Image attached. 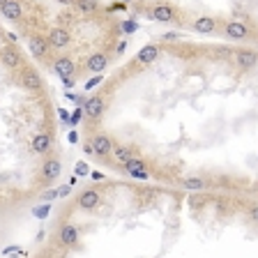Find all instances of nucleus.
I'll return each instance as SVG.
<instances>
[{
    "label": "nucleus",
    "mask_w": 258,
    "mask_h": 258,
    "mask_svg": "<svg viewBox=\"0 0 258 258\" xmlns=\"http://www.w3.org/2000/svg\"><path fill=\"white\" fill-rule=\"evenodd\" d=\"M224 35L226 39H231V42H247V39H253V32L249 30V26L244 21H226L224 26Z\"/></svg>",
    "instance_id": "obj_1"
},
{
    "label": "nucleus",
    "mask_w": 258,
    "mask_h": 258,
    "mask_svg": "<svg viewBox=\"0 0 258 258\" xmlns=\"http://www.w3.org/2000/svg\"><path fill=\"white\" fill-rule=\"evenodd\" d=\"M150 16H152V21L173 23V21H177V19H180V12H177L175 5H171V3H157V5H152Z\"/></svg>",
    "instance_id": "obj_2"
},
{
    "label": "nucleus",
    "mask_w": 258,
    "mask_h": 258,
    "mask_svg": "<svg viewBox=\"0 0 258 258\" xmlns=\"http://www.w3.org/2000/svg\"><path fill=\"white\" fill-rule=\"evenodd\" d=\"M76 205H79V210L92 212V210H97L99 205H102V194L97 191V189H92V187L83 189V191L79 194V199H76Z\"/></svg>",
    "instance_id": "obj_3"
},
{
    "label": "nucleus",
    "mask_w": 258,
    "mask_h": 258,
    "mask_svg": "<svg viewBox=\"0 0 258 258\" xmlns=\"http://www.w3.org/2000/svg\"><path fill=\"white\" fill-rule=\"evenodd\" d=\"M0 62L5 64L7 70H21L23 67V55L16 46H3L0 48Z\"/></svg>",
    "instance_id": "obj_4"
},
{
    "label": "nucleus",
    "mask_w": 258,
    "mask_h": 258,
    "mask_svg": "<svg viewBox=\"0 0 258 258\" xmlns=\"http://www.w3.org/2000/svg\"><path fill=\"white\" fill-rule=\"evenodd\" d=\"M113 141H111V136H106V134H95L90 139V143H88V148L92 150V155H97V157H108L113 152Z\"/></svg>",
    "instance_id": "obj_5"
},
{
    "label": "nucleus",
    "mask_w": 258,
    "mask_h": 258,
    "mask_svg": "<svg viewBox=\"0 0 258 258\" xmlns=\"http://www.w3.org/2000/svg\"><path fill=\"white\" fill-rule=\"evenodd\" d=\"M46 39L53 48H64V46H70L72 44V32L62 26H53L46 32Z\"/></svg>",
    "instance_id": "obj_6"
},
{
    "label": "nucleus",
    "mask_w": 258,
    "mask_h": 258,
    "mask_svg": "<svg viewBox=\"0 0 258 258\" xmlns=\"http://www.w3.org/2000/svg\"><path fill=\"white\" fill-rule=\"evenodd\" d=\"M104 111H106V102H104L102 95H92L90 99H86V104H83V113H86L90 120H99L104 115Z\"/></svg>",
    "instance_id": "obj_7"
},
{
    "label": "nucleus",
    "mask_w": 258,
    "mask_h": 258,
    "mask_svg": "<svg viewBox=\"0 0 258 258\" xmlns=\"http://www.w3.org/2000/svg\"><path fill=\"white\" fill-rule=\"evenodd\" d=\"M21 86L30 92L42 90V76H39V72L32 70V67H21Z\"/></svg>",
    "instance_id": "obj_8"
},
{
    "label": "nucleus",
    "mask_w": 258,
    "mask_h": 258,
    "mask_svg": "<svg viewBox=\"0 0 258 258\" xmlns=\"http://www.w3.org/2000/svg\"><path fill=\"white\" fill-rule=\"evenodd\" d=\"M235 64L240 67V70H253L258 64V53L256 51H251V48H240V51H235Z\"/></svg>",
    "instance_id": "obj_9"
},
{
    "label": "nucleus",
    "mask_w": 258,
    "mask_h": 258,
    "mask_svg": "<svg viewBox=\"0 0 258 258\" xmlns=\"http://www.w3.org/2000/svg\"><path fill=\"white\" fill-rule=\"evenodd\" d=\"M28 48H30V53L35 58H46L51 44H48V39L44 35H32V37H28Z\"/></svg>",
    "instance_id": "obj_10"
},
{
    "label": "nucleus",
    "mask_w": 258,
    "mask_h": 258,
    "mask_svg": "<svg viewBox=\"0 0 258 258\" xmlns=\"http://www.w3.org/2000/svg\"><path fill=\"white\" fill-rule=\"evenodd\" d=\"M76 242H79V228L74 224H64L58 233V244L64 249H70V247H74Z\"/></svg>",
    "instance_id": "obj_11"
},
{
    "label": "nucleus",
    "mask_w": 258,
    "mask_h": 258,
    "mask_svg": "<svg viewBox=\"0 0 258 258\" xmlns=\"http://www.w3.org/2000/svg\"><path fill=\"white\" fill-rule=\"evenodd\" d=\"M53 72L60 76V79H72L76 72V64L70 55H60V58L53 62Z\"/></svg>",
    "instance_id": "obj_12"
},
{
    "label": "nucleus",
    "mask_w": 258,
    "mask_h": 258,
    "mask_svg": "<svg viewBox=\"0 0 258 258\" xmlns=\"http://www.w3.org/2000/svg\"><path fill=\"white\" fill-rule=\"evenodd\" d=\"M60 173H62V164H60V159H55V157H51V159H46L42 164V177L46 180V182L58 180Z\"/></svg>",
    "instance_id": "obj_13"
},
{
    "label": "nucleus",
    "mask_w": 258,
    "mask_h": 258,
    "mask_svg": "<svg viewBox=\"0 0 258 258\" xmlns=\"http://www.w3.org/2000/svg\"><path fill=\"white\" fill-rule=\"evenodd\" d=\"M0 12H3V16H5L7 21H21V19H23L21 0H7L5 5L0 7Z\"/></svg>",
    "instance_id": "obj_14"
},
{
    "label": "nucleus",
    "mask_w": 258,
    "mask_h": 258,
    "mask_svg": "<svg viewBox=\"0 0 258 258\" xmlns=\"http://www.w3.org/2000/svg\"><path fill=\"white\" fill-rule=\"evenodd\" d=\"M86 67H88V72H92V74H99V72H104L108 67V55L102 53V51H97V53L88 55Z\"/></svg>",
    "instance_id": "obj_15"
},
{
    "label": "nucleus",
    "mask_w": 258,
    "mask_h": 258,
    "mask_svg": "<svg viewBox=\"0 0 258 258\" xmlns=\"http://www.w3.org/2000/svg\"><path fill=\"white\" fill-rule=\"evenodd\" d=\"M217 19L215 16H199V19H194V23H191V28L196 32H201V35H212V32L217 30Z\"/></svg>",
    "instance_id": "obj_16"
},
{
    "label": "nucleus",
    "mask_w": 258,
    "mask_h": 258,
    "mask_svg": "<svg viewBox=\"0 0 258 258\" xmlns=\"http://www.w3.org/2000/svg\"><path fill=\"white\" fill-rule=\"evenodd\" d=\"M159 53H161V48L157 46V44H148V46H143L139 51V55H136V64H152L157 58H159Z\"/></svg>",
    "instance_id": "obj_17"
},
{
    "label": "nucleus",
    "mask_w": 258,
    "mask_h": 258,
    "mask_svg": "<svg viewBox=\"0 0 258 258\" xmlns=\"http://www.w3.org/2000/svg\"><path fill=\"white\" fill-rule=\"evenodd\" d=\"M180 187H182L184 191H205V189L210 187V182L201 175H187V177H182Z\"/></svg>",
    "instance_id": "obj_18"
},
{
    "label": "nucleus",
    "mask_w": 258,
    "mask_h": 258,
    "mask_svg": "<svg viewBox=\"0 0 258 258\" xmlns=\"http://www.w3.org/2000/svg\"><path fill=\"white\" fill-rule=\"evenodd\" d=\"M30 150L32 152H37V155H46L48 150H51V136L48 134H35L30 141Z\"/></svg>",
    "instance_id": "obj_19"
},
{
    "label": "nucleus",
    "mask_w": 258,
    "mask_h": 258,
    "mask_svg": "<svg viewBox=\"0 0 258 258\" xmlns=\"http://www.w3.org/2000/svg\"><path fill=\"white\" fill-rule=\"evenodd\" d=\"M113 157H115V161H120V164H127L134 155V148L132 145H124V143H115L113 145Z\"/></svg>",
    "instance_id": "obj_20"
},
{
    "label": "nucleus",
    "mask_w": 258,
    "mask_h": 258,
    "mask_svg": "<svg viewBox=\"0 0 258 258\" xmlns=\"http://www.w3.org/2000/svg\"><path fill=\"white\" fill-rule=\"evenodd\" d=\"M99 0H76V10L81 12V14H95V12H99Z\"/></svg>",
    "instance_id": "obj_21"
},
{
    "label": "nucleus",
    "mask_w": 258,
    "mask_h": 258,
    "mask_svg": "<svg viewBox=\"0 0 258 258\" xmlns=\"http://www.w3.org/2000/svg\"><path fill=\"white\" fill-rule=\"evenodd\" d=\"M124 171H143V168H148V161H143L141 157H132V159L127 161V164H122Z\"/></svg>",
    "instance_id": "obj_22"
},
{
    "label": "nucleus",
    "mask_w": 258,
    "mask_h": 258,
    "mask_svg": "<svg viewBox=\"0 0 258 258\" xmlns=\"http://www.w3.org/2000/svg\"><path fill=\"white\" fill-rule=\"evenodd\" d=\"M129 177H134V180H143V182H148V180H150V171H148V168H143V171H129Z\"/></svg>",
    "instance_id": "obj_23"
},
{
    "label": "nucleus",
    "mask_w": 258,
    "mask_h": 258,
    "mask_svg": "<svg viewBox=\"0 0 258 258\" xmlns=\"http://www.w3.org/2000/svg\"><path fill=\"white\" fill-rule=\"evenodd\" d=\"M247 217H249V221H253V224H258V203L249 205V210H247Z\"/></svg>",
    "instance_id": "obj_24"
},
{
    "label": "nucleus",
    "mask_w": 258,
    "mask_h": 258,
    "mask_svg": "<svg viewBox=\"0 0 258 258\" xmlns=\"http://www.w3.org/2000/svg\"><path fill=\"white\" fill-rule=\"evenodd\" d=\"M102 81H104V76H102V74H97L95 79H90V81H88V83H86V90H92V88H95V86H99Z\"/></svg>",
    "instance_id": "obj_25"
},
{
    "label": "nucleus",
    "mask_w": 258,
    "mask_h": 258,
    "mask_svg": "<svg viewBox=\"0 0 258 258\" xmlns=\"http://www.w3.org/2000/svg\"><path fill=\"white\" fill-rule=\"evenodd\" d=\"M76 175H88V164L86 161H79V164H76Z\"/></svg>",
    "instance_id": "obj_26"
},
{
    "label": "nucleus",
    "mask_w": 258,
    "mask_h": 258,
    "mask_svg": "<svg viewBox=\"0 0 258 258\" xmlns=\"http://www.w3.org/2000/svg\"><path fill=\"white\" fill-rule=\"evenodd\" d=\"M81 115H83V108H76V111H74V113H72V118H70V122H72V124H76V122H79V120H81Z\"/></svg>",
    "instance_id": "obj_27"
},
{
    "label": "nucleus",
    "mask_w": 258,
    "mask_h": 258,
    "mask_svg": "<svg viewBox=\"0 0 258 258\" xmlns=\"http://www.w3.org/2000/svg\"><path fill=\"white\" fill-rule=\"evenodd\" d=\"M46 212H48V203L46 205H42V208H35V217H39V219H44V217H46Z\"/></svg>",
    "instance_id": "obj_28"
},
{
    "label": "nucleus",
    "mask_w": 258,
    "mask_h": 258,
    "mask_svg": "<svg viewBox=\"0 0 258 258\" xmlns=\"http://www.w3.org/2000/svg\"><path fill=\"white\" fill-rule=\"evenodd\" d=\"M58 194H60V191H55V189H51V191H46V194H44L42 199H44V201H53V199H58Z\"/></svg>",
    "instance_id": "obj_29"
},
{
    "label": "nucleus",
    "mask_w": 258,
    "mask_h": 258,
    "mask_svg": "<svg viewBox=\"0 0 258 258\" xmlns=\"http://www.w3.org/2000/svg\"><path fill=\"white\" fill-rule=\"evenodd\" d=\"M161 39H164V42H175V39H177V35H175V32H168V35H164V37H161Z\"/></svg>",
    "instance_id": "obj_30"
},
{
    "label": "nucleus",
    "mask_w": 258,
    "mask_h": 258,
    "mask_svg": "<svg viewBox=\"0 0 258 258\" xmlns=\"http://www.w3.org/2000/svg\"><path fill=\"white\" fill-rule=\"evenodd\" d=\"M55 3H60V5L70 7V5H76V0H55Z\"/></svg>",
    "instance_id": "obj_31"
},
{
    "label": "nucleus",
    "mask_w": 258,
    "mask_h": 258,
    "mask_svg": "<svg viewBox=\"0 0 258 258\" xmlns=\"http://www.w3.org/2000/svg\"><path fill=\"white\" fill-rule=\"evenodd\" d=\"M124 30H127V32H132V30H136V23H124Z\"/></svg>",
    "instance_id": "obj_32"
},
{
    "label": "nucleus",
    "mask_w": 258,
    "mask_h": 258,
    "mask_svg": "<svg viewBox=\"0 0 258 258\" xmlns=\"http://www.w3.org/2000/svg\"><path fill=\"white\" fill-rule=\"evenodd\" d=\"M76 141H79V134H76V132H70V143H76Z\"/></svg>",
    "instance_id": "obj_33"
},
{
    "label": "nucleus",
    "mask_w": 258,
    "mask_h": 258,
    "mask_svg": "<svg viewBox=\"0 0 258 258\" xmlns=\"http://www.w3.org/2000/svg\"><path fill=\"white\" fill-rule=\"evenodd\" d=\"M76 182H79V177H76V175H72V177H70V187H74Z\"/></svg>",
    "instance_id": "obj_34"
},
{
    "label": "nucleus",
    "mask_w": 258,
    "mask_h": 258,
    "mask_svg": "<svg viewBox=\"0 0 258 258\" xmlns=\"http://www.w3.org/2000/svg\"><path fill=\"white\" fill-rule=\"evenodd\" d=\"M70 189H72V187H70V184H67V187H62V189H60V194H62V196H67V194H70Z\"/></svg>",
    "instance_id": "obj_35"
},
{
    "label": "nucleus",
    "mask_w": 258,
    "mask_h": 258,
    "mask_svg": "<svg viewBox=\"0 0 258 258\" xmlns=\"http://www.w3.org/2000/svg\"><path fill=\"white\" fill-rule=\"evenodd\" d=\"M5 3H7V0H0V7H3V5H5Z\"/></svg>",
    "instance_id": "obj_36"
},
{
    "label": "nucleus",
    "mask_w": 258,
    "mask_h": 258,
    "mask_svg": "<svg viewBox=\"0 0 258 258\" xmlns=\"http://www.w3.org/2000/svg\"><path fill=\"white\" fill-rule=\"evenodd\" d=\"M122 3H134V0H122Z\"/></svg>",
    "instance_id": "obj_37"
}]
</instances>
